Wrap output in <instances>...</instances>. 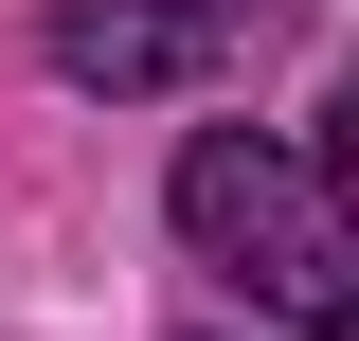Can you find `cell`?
I'll return each mask as SVG.
<instances>
[{
  "label": "cell",
  "mask_w": 359,
  "mask_h": 341,
  "mask_svg": "<svg viewBox=\"0 0 359 341\" xmlns=\"http://www.w3.org/2000/svg\"><path fill=\"white\" fill-rule=\"evenodd\" d=\"M341 162H359V72H341Z\"/></svg>",
  "instance_id": "obj_3"
},
{
  "label": "cell",
  "mask_w": 359,
  "mask_h": 341,
  "mask_svg": "<svg viewBox=\"0 0 359 341\" xmlns=\"http://www.w3.org/2000/svg\"><path fill=\"white\" fill-rule=\"evenodd\" d=\"M198 36H216L198 0H72L54 18V72L72 90H162V72H198Z\"/></svg>",
  "instance_id": "obj_2"
},
{
  "label": "cell",
  "mask_w": 359,
  "mask_h": 341,
  "mask_svg": "<svg viewBox=\"0 0 359 341\" xmlns=\"http://www.w3.org/2000/svg\"><path fill=\"white\" fill-rule=\"evenodd\" d=\"M180 234H198V269H233L269 323H306V341L359 323V215H341V180L287 162L269 126H198L180 144Z\"/></svg>",
  "instance_id": "obj_1"
}]
</instances>
